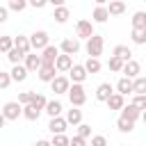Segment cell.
Segmentation results:
<instances>
[{
    "label": "cell",
    "mask_w": 146,
    "mask_h": 146,
    "mask_svg": "<svg viewBox=\"0 0 146 146\" xmlns=\"http://www.w3.org/2000/svg\"><path fill=\"white\" fill-rule=\"evenodd\" d=\"M103 48H105V39L100 36V34H91L89 39H87V55L89 57H100L103 55Z\"/></svg>",
    "instance_id": "obj_1"
},
{
    "label": "cell",
    "mask_w": 146,
    "mask_h": 146,
    "mask_svg": "<svg viewBox=\"0 0 146 146\" xmlns=\"http://www.w3.org/2000/svg\"><path fill=\"white\" fill-rule=\"evenodd\" d=\"M68 100H71V107H82L84 103H87V91H84V87L82 84H73V87H68Z\"/></svg>",
    "instance_id": "obj_2"
},
{
    "label": "cell",
    "mask_w": 146,
    "mask_h": 146,
    "mask_svg": "<svg viewBox=\"0 0 146 146\" xmlns=\"http://www.w3.org/2000/svg\"><path fill=\"white\" fill-rule=\"evenodd\" d=\"M0 114L5 116V121H18V116H23V105L16 103V100H9L2 105Z\"/></svg>",
    "instance_id": "obj_3"
},
{
    "label": "cell",
    "mask_w": 146,
    "mask_h": 146,
    "mask_svg": "<svg viewBox=\"0 0 146 146\" xmlns=\"http://www.w3.org/2000/svg\"><path fill=\"white\" fill-rule=\"evenodd\" d=\"M27 39H30V48H32V50H43V48L50 43V36H48L46 30H36V32H32Z\"/></svg>",
    "instance_id": "obj_4"
},
{
    "label": "cell",
    "mask_w": 146,
    "mask_h": 146,
    "mask_svg": "<svg viewBox=\"0 0 146 146\" xmlns=\"http://www.w3.org/2000/svg\"><path fill=\"white\" fill-rule=\"evenodd\" d=\"M121 73H123V78H128V80H135L137 75H141V64H139L137 59H128V62H123V68H121Z\"/></svg>",
    "instance_id": "obj_5"
},
{
    "label": "cell",
    "mask_w": 146,
    "mask_h": 146,
    "mask_svg": "<svg viewBox=\"0 0 146 146\" xmlns=\"http://www.w3.org/2000/svg\"><path fill=\"white\" fill-rule=\"evenodd\" d=\"M75 34H78V39H89L91 34H96V32H94V23L87 21V18L78 21V25H75Z\"/></svg>",
    "instance_id": "obj_6"
},
{
    "label": "cell",
    "mask_w": 146,
    "mask_h": 146,
    "mask_svg": "<svg viewBox=\"0 0 146 146\" xmlns=\"http://www.w3.org/2000/svg\"><path fill=\"white\" fill-rule=\"evenodd\" d=\"M87 71H84V66L82 64H73L71 68H68V80H73V84H82L84 80H87Z\"/></svg>",
    "instance_id": "obj_7"
},
{
    "label": "cell",
    "mask_w": 146,
    "mask_h": 146,
    "mask_svg": "<svg viewBox=\"0 0 146 146\" xmlns=\"http://www.w3.org/2000/svg\"><path fill=\"white\" fill-rule=\"evenodd\" d=\"M68 87H71V80H68L66 75H55V78L50 80V89H52L55 94H66Z\"/></svg>",
    "instance_id": "obj_8"
},
{
    "label": "cell",
    "mask_w": 146,
    "mask_h": 146,
    "mask_svg": "<svg viewBox=\"0 0 146 146\" xmlns=\"http://www.w3.org/2000/svg\"><path fill=\"white\" fill-rule=\"evenodd\" d=\"M59 50H62V55H78V50H80V41L78 39H71V36H66L62 43H59Z\"/></svg>",
    "instance_id": "obj_9"
},
{
    "label": "cell",
    "mask_w": 146,
    "mask_h": 146,
    "mask_svg": "<svg viewBox=\"0 0 146 146\" xmlns=\"http://www.w3.org/2000/svg\"><path fill=\"white\" fill-rule=\"evenodd\" d=\"M52 66H55V71H57V73H68V68L73 66V57H71V55H62V52H59Z\"/></svg>",
    "instance_id": "obj_10"
},
{
    "label": "cell",
    "mask_w": 146,
    "mask_h": 146,
    "mask_svg": "<svg viewBox=\"0 0 146 146\" xmlns=\"http://www.w3.org/2000/svg\"><path fill=\"white\" fill-rule=\"evenodd\" d=\"M57 55H59V48H57V46H50V43H48V46H46V48L41 50V55H39V57H41V64H55Z\"/></svg>",
    "instance_id": "obj_11"
},
{
    "label": "cell",
    "mask_w": 146,
    "mask_h": 146,
    "mask_svg": "<svg viewBox=\"0 0 146 146\" xmlns=\"http://www.w3.org/2000/svg\"><path fill=\"white\" fill-rule=\"evenodd\" d=\"M66 128H68V123L64 121V116H52L50 123H48V130H50L52 135H64Z\"/></svg>",
    "instance_id": "obj_12"
},
{
    "label": "cell",
    "mask_w": 146,
    "mask_h": 146,
    "mask_svg": "<svg viewBox=\"0 0 146 146\" xmlns=\"http://www.w3.org/2000/svg\"><path fill=\"white\" fill-rule=\"evenodd\" d=\"M23 66L27 68V73L39 71V66H41V57H39L36 52H27V55L23 57Z\"/></svg>",
    "instance_id": "obj_13"
},
{
    "label": "cell",
    "mask_w": 146,
    "mask_h": 146,
    "mask_svg": "<svg viewBox=\"0 0 146 146\" xmlns=\"http://www.w3.org/2000/svg\"><path fill=\"white\" fill-rule=\"evenodd\" d=\"M121 116H123V119H130V121H137V119L144 116V112H141L139 107H135L132 103H128V105L121 107Z\"/></svg>",
    "instance_id": "obj_14"
},
{
    "label": "cell",
    "mask_w": 146,
    "mask_h": 146,
    "mask_svg": "<svg viewBox=\"0 0 146 146\" xmlns=\"http://www.w3.org/2000/svg\"><path fill=\"white\" fill-rule=\"evenodd\" d=\"M9 78H11V82H25L27 80V68L23 64H14L11 71H9Z\"/></svg>",
    "instance_id": "obj_15"
},
{
    "label": "cell",
    "mask_w": 146,
    "mask_h": 146,
    "mask_svg": "<svg viewBox=\"0 0 146 146\" xmlns=\"http://www.w3.org/2000/svg\"><path fill=\"white\" fill-rule=\"evenodd\" d=\"M36 75H39V80H41V82H50V80L57 75V71H55V66H52V64H41V66H39V71H36Z\"/></svg>",
    "instance_id": "obj_16"
},
{
    "label": "cell",
    "mask_w": 146,
    "mask_h": 146,
    "mask_svg": "<svg viewBox=\"0 0 146 146\" xmlns=\"http://www.w3.org/2000/svg\"><path fill=\"white\" fill-rule=\"evenodd\" d=\"M112 94H114V87H112L110 82H103V84L96 87V100H100V103H105Z\"/></svg>",
    "instance_id": "obj_17"
},
{
    "label": "cell",
    "mask_w": 146,
    "mask_h": 146,
    "mask_svg": "<svg viewBox=\"0 0 146 146\" xmlns=\"http://www.w3.org/2000/svg\"><path fill=\"white\" fill-rule=\"evenodd\" d=\"M62 110H64V105L59 103V100H48L46 103V107H43V112L52 119V116H62Z\"/></svg>",
    "instance_id": "obj_18"
},
{
    "label": "cell",
    "mask_w": 146,
    "mask_h": 146,
    "mask_svg": "<svg viewBox=\"0 0 146 146\" xmlns=\"http://www.w3.org/2000/svg\"><path fill=\"white\" fill-rule=\"evenodd\" d=\"M105 9H107L110 16H121V14L125 11V2H123V0H110V5H107Z\"/></svg>",
    "instance_id": "obj_19"
},
{
    "label": "cell",
    "mask_w": 146,
    "mask_h": 146,
    "mask_svg": "<svg viewBox=\"0 0 146 146\" xmlns=\"http://www.w3.org/2000/svg\"><path fill=\"white\" fill-rule=\"evenodd\" d=\"M14 48H16V50H21L23 55L32 52V48H30V39H27V36H23V34L14 36Z\"/></svg>",
    "instance_id": "obj_20"
},
{
    "label": "cell",
    "mask_w": 146,
    "mask_h": 146,
    "mask_svg": "<svg viewBox=\"0 0 146 146\" xmlns=\"http://www.w3.org/2000/svg\"><path fill=\"white\" fill-rule=\"evenodd\" d=\"M112 55H114V57H119L121 62H128V59H132V50H130L128 46H123V43H119V46H114V50H112Z\"/></svg>",
    "instance_id": "obj_21"
},
{
    "label": "cell",
    "mask_w": 146,
    "mask_h": 146,
    "mask_svg": "<svg viewBox=\"0 0 146 146\" xmlns=\"http://www.w3.org/2000/svg\"><path fill=\"white\" fill-rule=\"evenodd\" d=\"M64 121H66V123H71V125H78V123H82V110H78V107H71V110L66 112Z\"/></svg>",
    "instance_id": "obj_22"
},
{
    "label": "cell",
    "mask_w": 146,
    "mask_h": 146,
    "mask_svg": "<svg viewBox=\"0 0 146 146\" xmlns=\"http://www.w3.org/2000/svg\"><path fill=\"white\" fill-rule=\"evenodd\" d=\"M52 18H55L59 25H64V23L71 18V11H68V7H55V11H52Z\"/></svg>",
    "instance_id": "obj_23"
},
{
    "label": "cell",
    "mask_w": 146,
    "mask_h": 146,
    "mask_svg": "<svg viewBox=\"0 0 146 146\" xmlns=\"http://www.w3.org/2000/svg\"><path fill=\"white\" fill-rule=\"evenodd\" d=\"M116 94H121L123 98H125L128 94H132V80H128V78H121V80L116 82Z\"/></svg>",
    "instance_id": "obj_24"
},
{
    "label": "cell",
    "mask_w": 146,
    "mask_h": 146,
    "mask_svg": "<svg viewBox=\"0 0 146 146\" xmlns=\"http://www.w3.org/2000/svg\"><path fill=\"white\" fill-rule=\"evenodd\" d=\"M105 103H107V107H110V110H121V107L125 105V98H123L121 94H116V91H114Z\"/></svg>",
    "instance_id": "obj_25"
},
{
    "label": "cell",
    "mask_w": 146,
    "mask_h": 146,
    "mask_svg": "<svg viewBox=\"0 0 146 146\" xmlns=\"http://www.w3.org/2000/svg\"><path fill=\"white\" fill-rule=\"evenodd\" d=\"M132 30H146V14L144 11L132 14Z\"/></svg>",
    "instance_id": "obj_26"
},
{
    "label": "cell",
    "mask_w": 146,
    "mask_h": 146,
    "mask_svg": "<svg viewBox=\"0 0 146 146\" xmlns=\"http://www.w3.org/2000/svg\"><path fill=\"white\" fill-rule=\"evenodd\" d=\"M82 66H84V71H87V73H91V75H94V73H98V71L103 68L100 59H96V57H89V59H87Z\"/></svg>",
    "instance_id": "obj_27"
},
{
    "label": "cell",
    "mask_w": 146,
    "mask_h": 146,
    "mask_svg": "<svg viewBox=\"0 0 146 146\" xmlns=\"http://www.w3.org/2000/svg\"><path fill=\"white\" fill-rule=\"evenodd\" d=\"M23 116H25L27 121H36V119L41 116V110H36L34 105L27 103V105H23Z\"/></svg>",
    "instance_id": "obj_28"
},
{
    "label": "cell",
    "mask_w": 146,
    "mask_h": 146,
    "mask_svg": "<svg viewBox=\"0 0 146 146\" xmlns=\"http://www.w3.org/2000/svg\"><path fill=\"white\" fill-rule=\"evenodd\" d=\"M91 23H107V18H110V14H107V9L105 7H96L94 9V14H91Z\"/></svg>",
    "instance_id": "obj_29"
},
{
    "label": "cell",
    "mask_w": 146,
    "mask_h": 146,
    "mask_svg": "<svg viewBox=\"0 0 146 146\" xmlns=\"http://www.w3.org/2000/svg\"><path fill=\"white\" fill-rule=\"evenodd\" d=\"M132 94H146V78L144 75H137L132 80Z\"/></svg>",
    "instance_id": "obj_30"
},
{
    "label": "cell",
    "mask_w": 146,
    "mask_h": 146,
    "mask_svg": "<svg viewBox=\"0 0 146 146\" xmlns=\"http://www.w3.org/2000/svg\"><path fill=\"white\" fill-rule=\"evenodd\" d=\"M46 103H48V98H46L43 94H36V91H32V100H30V105H34L36 110H41V112H43Z\"/></svg>",
    "instance_id": "obj_31"
},
{
    "label": "cell",
    "mask_w": 146,
    "mask_h": 146,
    "mask_svg": "<svg viewBox=\"0 0 146 146\" xmlns=\"http://www.w3.org/2000/svg\"><path fill=\"white\" fill-rule=\"evenodd\" d=\"M116 128H119L121 132H132V130H135V121L119 116V119H116Z\"/></svg>",
    "instance_id": "obj_32"
},
{
    "label": "cell",
    "mask_w": 146,
    "mask_h": 146,
    "mask_svg": "<svg viewBox=\"0 0 146 146\" xmlns=\"http://www.w3.org/2000/svg\"><path fill=\"white\" fill-rule=\"evenodd\" d=\"M130 39H132V43H137V46H144V43H146V30H132Z\"/></svg>",
    "instance_id": "obj_33"
},
{
    "label": "cell",
    "mask_w": 146,
    "mask_h": 146,
    "mask_svg": "<svg viewBox=\"0 0 146 146\" xmlns=\"http://www.w3.org/2000/svg\"><path fill=\"white\" fill-rule=\"evenodd\" d=\"M5 55H7V59H9L11 64H21V62H23V57H25V55H23L21 50H16V48H11V50H7Z\"/></svg>",
    "instance_id": "obj_34"
},
{
    "label": "cell",
    "mask_w": 146,
    "mask_h": 146,
    "mask_svg": "<svg viewBox=\"0 0 146 146\" xmlns=\"http://www.w3.org/2000/svg\"><path fill=\"white\" fill-rule=\"evenodd\" d=\"M14 48V36H7V34H0V52H7Z\"/></svg>",
    "instance_id": "obj_35"
},
{
    "label": "cell",
    "mask_w": 146,
    "mask_h": 146,
    "mask_svg": "<svg viewBox=\"0 0 146 146\" xmlns=\"http://www.w3.org/2000/svg\"><path fill=\"white\" fill-rule=\"evenodd\" d=\"M107 66H110V71H114V73H121V68H123V62L119 59V57H110V62H107Z\"/></svg>",
    "instance_id": "obj_36"
},
{
    "label": "cell",
    "mask_w": 146,
    "mask_h": 146,
    "mask_svg": "<svg viewBox=\"0 0 146 146\" xmlns=\"http://www.w3.org/2000/svg\"><path fill=\"white\" fill-rule=\"evenodd\" d=\"M78 137L89 139V137H91V125H89V123H78Z\"/></svg>",
    "instance_id": "obj_37"
},
{
    "label": "cell",
    "mask_w": 146,
    "mask_h": 146,
    "mask_svg": "<svg viewBox=\"0 0 146 146\" xmlns=\"http://www.w3.org/2000/svg\"><path fill=\"white\" fill-rule=\"evenodd\" d=\"M27 7V2L25 0H9V5H7V9L9 11H23Z\"/></svg>",
    "instance_id": "obj_38"
},
{
    "label": "cell",
    "mask_w": 146,
    "mask_h": 146,
    "mask_svg": "<svg viewBox=\"0 0 146 146\" xmlns=\"http://www.w3.org/2000/svg\"><path fill=\"white\" fill-rule=\"evenodd\" d=\"M50 146H68V137L66 135H52Z\"/></svg>",
    "instance_id": "obj_39"
},
{
    "label": "cell",
    "mask_w": 146,
    "mask_h": 146,
    "mask_svg": "<svg viewBox=\"0 0 146 146\" xmlns=\"http://www.w3.org/2000/svg\"><path fill=\"white\" fill-rule=\"evenodd\" d=\"M135 107H139L141 112L146 110V94H135V100H132Z\"/></svg>",
    "instance_id": "obj_40"
},
{
    "label": "cell",
    "mask_w": 146,
    "mask_h": 146,
    "mask_svg": "<svg viewBox=\"0 0 146 146\" xmlns=\"http://www.w3.org/2000/svg\"><path fill=\"white\" fill-rule=\"evenodd\" d=\"M11 84V78H9V73L7 71H0V89H7Z\"/></svg>",
    "instance_id": "obj_41"
},
{
    "label": "cell",
    "mask_w": 146,
    "mask_h": 146,
    "mask_svg": "<svg viewBox=\"0 0 146 146\" xmlns=\"http://www.w3.org/2000/svg\"><path fill=\"white\" fill-rule=\"evenodd\" d=\"M30 100H32V91H21V94H18V100H16V103H21V105H27Z\"/></svg>",
    "instance_id": "obj_42"
},
{
    "label": "cell",
    "mask_w": 146,
    "mask_h": 146,
    "mask_svg": "<svg viewBox=\"0 0 146 146\" xmlns=\"http://www.w3.org/2000/svg\"><path fill=\"white\" fill-rule=\"evenodd\" d=\"M91 146H107V139L103 135H91Z\"/></svg>",
    "instance_id": "obj_43"
},
{
    "label": "cell",
    "mask_w": 146,
    "mask_h": 146,
    "mask_svg": "<svg viewBox=\"0 0 146 146\" xmlns=\"http://www.w3.org/2000/svg\"><path fill=\"white\" fill-rule=\"evenodd\" d=\"M68 146H87V139H82V137H73V139H68Z\"/></svg>",
    "instance_id": "obj_44"
},
{
    "label": "cell",
    "mask_w": 146,
    "mask_h": 146,
    "mask_svg": "<svg viewBox=\"0 0 146 146\" xmlns=\"http://www.w3.org/2000/svg\"><path fill=\"white\" fill-rule=\"evenodd\" d=\"M27 5L34 7V9H43V7L48 5V0H27Z\"/></svg>",
    "instance_id": "obj_45"
},
{
    "label": "cell",
    "mask_w": 146,
    "mask_h": 146,
    "mask_svg": "<svg viewBox=\"0 0 146 146\" xmlns=\"http://www.w3.org/2000/svg\"><path fill=\"white\" fill-rule=\"evenodd\" d=\"M7 18H9V9H7V7H0V25H2Z\"/></svg>",
    "instance_id": "obj_46"
},
{
    "label": "cell",
    "mask_w": 146,
    "mask_h": 146,
    "mask_svg": "<svg viewBox=\"0 0 146 146\" xmlns=\"http://www.w3.org/2000/svg\"><path fill=\"white\" fill-rule=\"evenodd\" d=\"M64 2L66 0H48V5H52V7H64Z\"/></svg>",
    "instance_id": "obj_47"
},
{
    "label": "cell",
    "mask_w": 146,
    "mask_h": 146,
    "mask_svg": "<svg viewBox=\"0 0 146 146\" xmlns=\"http://www.w3.org/2000/svg\"><path fill=\"white\" fill-rule=\"evenodd\" d=\"M34 146H50V141H48V139H39Z\"/></svg>",
    "instance_id": "obj_48"
},
{
    "label": "cell",
    "mask_w": 146,
    "mask_h": 146,
    "mask_svg": "<svg viewBox=\"0 0 146 146\" xmlns=\"http://www.w3.org/2000/svg\"><path fill=\"white\" fill-rule=\"evenodd\" d=\"M94 2H96V7H105V2H107V0H94Z\"/></svg>",
    "instance_id": "obj_49"
},
{
    "label": "cell",
    "mask_w": 146,
    "mask_h": 146,
    "mask_svg": "<svg viewBox=\"0 0 146 146\" xmlns=\"http://www.w3.org/2000/svg\"><path fill=\"white\" fill-rule=\"evenodd\" d=\"M5 123H7V121H5V116L0 114V128H5Z\"/></svg>",
    "instance_id": "obj_50"
},
{
    "label": "cell",
    "mask_w": 146,
    "mask_h": 146,
    "mask_svg": "<svg viewBox=\"0 0 146 146\" xmlns=\"http://www.w3.org/2000/svg\"><path fill=\"white\" fill-rule=\"evenodd\" d=\"M119 146H125V144H119Z\"/></svg>",
    "instance_id": "obj_51"
},
{
    "label": "cell",
    "mask_w": 146,
    "mask_h": 146,
    "mask_svg": "<svg viewBox=\"0 0 146 146\" xmlns=\"http://www.w3.org/2000/svg\"><path fill=\"white\" fill-rule=\"evenodd\" d=\"M25 2H27V0H25Z\"/></svg>",
    "instance_id": "obj_52"
}]
</instances>
